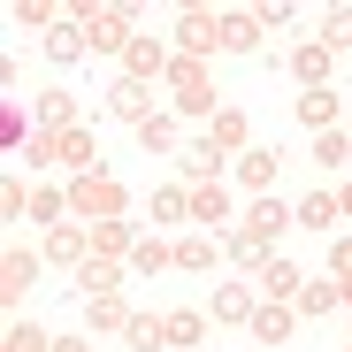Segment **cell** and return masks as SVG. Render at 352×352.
<instances>
[{
    "mask_svg": "<svg viewBox=\"0 0 352 352\" xmlns=\"http://www.w3.org/2000/svg\"><path fill=\"white\" fill-rule=\"evenodd\" d=\"M161 85H168V107H176V115H222V92H214V69H207V62H192V54H176Z\"/></svg>",
    "mask_w": 352,
    "mask_h": 352,
    "instance_id": "6da1fadb",
    "label": "cell"
},
{
    "mask_svg": "<svg viewBox=\"0 0 352 352\" xmlns=\"http://www.w3.org/2000/svg\"><path fill=\"white\" fill-rule=\"evenodd\" d=\"M69 214H77V222H123V214H131V192L115 184L107 168H100V176H69Z\"/></svg>",
    "mask_w": 352,
    "mask_h": 352,
    "instance_id": "7a4b0ae2",
    "label": "cell"
},
{
    "mask_svg": "<svg viewBox=\"0 0 352 352\" xmlns=\"http://www.w3.org/2000/svg\"><path fill=\"white\" fill-rule=\"evenodd\" d=\"M77 23H85V46L92 54H131V8H115V0H85L77 8Z\"/></svg>",
    "mask_w": 352,
    "mask_h": 352,
    "instance_id": "3957f363",
    "label": "cell"
},
{
    "mask_svg": "<svg viewBox=\"0 0 352 352\" xmlns=\"http://www.w3.org/2000/svg\"><path fill=\"white\" fill-rule=\"evenodd\" d=\"M238 222H245V238H253L261 253H276V238H283V230H299V207H291V199H276V192H261Z\"/></svg>",
    "mask_w": 352,
    "mask_h": 352,
    "instance_id": "277c9868",
    "label": "cell"
},
{
    "mask_svg": "<svg viewBox=\"0 0 352 352\" xmlns=\"http://www.w3.org/2000/svg\"><path fill=\"white\" fill-rule=\"evenodd\" d=\"M176 54H192V62L222 54V16L214 8H184V16H176Z\"/></svg>",
    "mask_w": 352,
    "mask_h": 352,
    "instance_id": "5b68a950",
    "label": "cell"
},
{
    "mask_svg": "<svg viewBox=\"0 0 352 352\" xmlns=\"http://www.w3.org/2000/svg\"><path fill=\"white\" fill-rule=\"evenodd\" d=\"M107 115H115V123H153V85H138V77H115L107 85Z\"/></svg>",
    "mask_w": 352,
    "mask_h": 352,
    "instance_id": "8992f818",
    "label": "cell"
},
{
    "mask_svg": "<svg viewBox=\"0 0 352 352\" xmlns=\"http://www.w3.org/2000/svg\"><path fill=\"white\" fill-rule=\"evenodd\" d=\"M283 62H291V77H299V92H322V85H329V69H337V54H329L322 38H307V46H291Z\"/></svg>",
    "mask_w": 352,
    "mask_h": 352,
    "instance_id": "52a82bcc",
    "label": "cell"
},
{
    "mask_svg": "<svg viewBox=\"0 0 352 352\" xmlns=\"http://www.w3.org/2000/svg\"><path fill=\"white\" fill-rule=\"evenodd\" d=\"M31 283H38V253L8 245V253H0V299H8V307H23V299H31Z\"/></svg>",
    "mask_w": 352,
    "mask_h": 352,
    "instance_id": "ba28073f",
    "label": "cell"
},
{
    "mask_svg": "<svg viewBox=\"0 0 352 352\" xmlns=\"http://www.w3.org/2000/svg\"><path fill=\"white\" fill-rule=\"evenodd\" d=\"M261 38H268L261 8H222V54H261Z\"/></svg>",
    "mask_w": 352,
    "mask_h": 352,
    "instance_id": "9c48e42d",
    "label": "cell"
},
{
    "mask_svg": "<svg viewBox=\"0 0 352 352\" xmlns=\"http://www.w3.org/2000/svg\"><path fill=\"white\" fill-rule=\"evenodd\" d=\"M168 62H176V46H161V38H131V54H123V77L153 85V77H168Z\"/></svg>",
    "mask_w": 352,
    "mask_h": 352,
    "instance_id": "30bf717a",
    "label": "cell"
},
{
    "mask_svg": "<svg viewBox=\"0 0 352 352\" xmlns=\"http://www.w3.org/2000/svg\"><path fill=\"white\" fill-rule=\"evenodd\" d=\"M31 115H38V131H77V123H85L77 92H62V85H54V92H38V100H31Z\"/></svg>",
    "mask_w": 352,
    "mask_h": 352,
    "instance_id": "8fae6325",
    "label": "cell"
},
{
    "mask_svg": "<svg viewBox=\"0 0 352 352\" xmlns=\"http://www.w3.org/2000/svg\"><path fill=\"white\" fill-rule=\"evenodd\" d=\"M85 230H92V261H131V253H138L131 214H123V222H85Z\"/></svg>",
    "mask_w": 352,
    "mask_h": 352,
    "instance_id": "7c38bea8",
    "label": "cell"
},
{
    "mask_svg": "<svg viewBox=\"0 0 352 352\" xmlns=\"http://www.w3.org/2000/svg\"><path fill=\"white\" fill-rule=\"evenodd\" d=\"M207 138H214V153H230V161H238V153H253V123H245V107H222Z\"/></svg>",
    "mask_w": 352,
    "mask_h": 352,
    "instance_id": "4fadbf2b",
    "label": "cell"
},
{
    "mask_svg": "<svg viewBox=\"0 0 352 352\" xmlns=\"http://www.w3.org/2000/svg\"><path fill=\"white\" fill-rule=\"evenodd\" d=\"M62 138V168H77V176H100V146H92V123H77V131H54Z\"/></svg>",
    "mask_w": 352,
    "mask_h": 352,
    "instance_id": "5bb4252c",
    "label": "cell"
},
{
    "mask_svg": "<svg viewBox=\"0 0 352 352\" xmlns=\"http://www.w3.org/2000/svg\"><path fill=\"white\" fill-rule=\"evenodd\" d=\"M253 283H261V299H268V307H283V299H299V291H307V276L291 268V261H268Z\"/></svg>",
    "mask_w": 352,
    "mask_h": 352,
    "instance_id": "9a60e30c",
    "label": "cell"
},
{
    "mask_svg": "<svg viewBox=\"0 0 352 352\" xmlns=\"http://www.w3.org/2000/svg\"><path fill=\"white\" fill-rule=\"evenodd\" d=\"M230 168H238V184L261 199V192H276V153L268 146H253V153H238V161H230Z\"/></svg>",
    "mask_w": 352,
    "mask_h": 352,
    "instance_id": "2e32d148",
    "label": "cell"
},
{
    "mask_svg": "<svg viewBox=\"0 0 352 352\" xmlns=\"http://www.w3.org/2000/svg\"><path fill=\"white\" fill-rule=\"evenodd\" d=\"M85 54H92V46H85V23H77V16L46 31V62H62V69H69V62H85Z\"/></svg>",
    "mask_w": 352,
    "mask_h": 352,
    "instance_id": "e0dca14e",
    "label": "cell"
},
{
    "mask_svg": "<svg viewBox=\"0 0 352 352\" xmlns=\"http://www.w3.org/2000/svg\"><path fill=\"white\" fill-rule=\"evenodd\" d=\"M253 314H261V299H253L245 283H214V322H245L253 329Z\"/></svg>",
    "mask_w": 352,
    "mask_h": 352,
    "instance_id": "ac0fdd59",
    "label": "cell"
},
{
    "mask_svg": "<svg viewBox=\"0 0 352 352\" xmlns=\"http://www.w3.org/2000/svg\"><path fill=\"white\" fill-rule=\"evenodd\" d=\"M85 322L123 337V329H131V307H123V291H100V299H85Z\"/></svg>",
    "mask_w": 352,
    "mask_h": 352,
    "instance_id": "d6986e66",
    "label": "cell"
},
{
    "mask_svg": "<svg viewBox=\"0 0 352 352\" xmlns=\"http://www.w3.org/2000/svg\"><path fill=\"white\" fill-rule=\"evenodd\" d=\"M299 123L322 138V131H337V92L322 85V92H299Z\"/></svg>",
    "mask_w": 352,
    "mask_h": 352,
    "instance_id": "ffe728a7",
    "label": "cell"
},
{
    "mask_svg": "<svg viewBox=\"0 0 352 352\" xmlns=\"http://www.w3.org/2000/svg\"><path fill=\"white\" fill-rule=\"evenodd\" d=\"M291 322H299V307H268V299H261V314H253V344H283Z\"/></svg>",
    "mask_w": 352,
    "mask_h": 352,
    "instance_id": "44dd1931",
    "label": "cell"
},
{
    "mask_svg": "<svg viewBox=\"0 0 352 352\" xmlns=\"http://www.w3.org/2000/svg\"><path fill=\"white\" fill-rule=\"evenodd\" d=\"M192 222L222 230V222H230V192H222V184H192Z\"/></svg>",
    "mask_w": 352,
    "mask_h": 352,
    "instance_id": "7402d4cb",
    "label": "cell"
},
{
    "mask_svg": "<svg viewBox=\"0 0 352 352\" xmlns=\"http://www.w3.org/2000/svg\"><path fill=\"white\" fill-rule=\"evenodd\" d=\"M131 352H168V314H131Z\"/></svg>",
    "mask_w": 352,
    "mask_h": 352,
    "instance_id": "603a6c76",
    "label": "cell"
},
{
    "mask_svg": "<svg viewBox=\"0 0 352 352\" xmlns=\"http://www.w3.org/2000/svg\"><path fill=\"white\" fill-rule=\"evenodd\" d=\"M31 131H38V123L23 115V100H0V146H8V153H23V146H31Z\"/></svg>",
    "mask_w": 352,
    "mask_h": 352,
    "instance_id": "cb8c5ba5",
    "label": "cell"
},
{
    "mask_svg": "<svg viewBox=\"0 0 352 352\" xmlns=\"http://www.w3.org/2000/svg\"><path fill=\"white\" fill-rule=\"evenodd\" d=\"M77 291H85V299H100V291H123V261H85V268H77Z\"/></svg>",
    "mask_w": 352,
    "mask_h": 352,
    "instance_id": "d4e9b609",
    "label": "cell"
},
{
    "mask_svg": "<svg viewBox=\"0 0 352 352\" xmlns=\"http://www.w3.org/2000/svg\"><path fill=\"white\" fill-rule=\"evenodd\" d=\"M299 230H337V192H307L299 199Z\"/></svg>",
    "mask_w": 352,
    "mask_h": 352,
    "instance_id": "484cf974",
    "label": "cell"
},
{
    "mask_svg": "<svg viewBox=\"0 0 352 352\" xmlns=\"http://www.w3.org/2000/svg\"><path fill=\"white\" fill-rule=\"evenodd\" d=\"M222 253H230V261H238V268H253V276H261V268L276 261V253H261V245L245 238V230H222Z\"/></svg>",
    "mask_w": 352,
    "mask_h": 352,
    "instance_id": "4316f807",
    "label": "cell"
},
{
    "mask_svg": "<svg viewBox=\"0 0 352 352\" xmlns=\"http://www.w3.org/2000/svg\"><path fill=\"white\" fill-rule=\"evenodd\" d=\"M192 214V184H161L153 192V222H184Z\"/></svg>",
    "mask_w": 352,
    "mask_h": 352,
    "instance_id": "83f0119b",
    "label": "cell"
},
{
    "mask_svg": "<svg viewBox=\"0 0 352 352\" xmlns=\"http://www.w3.org/2000/svg\"><path fill=\"white\" fill-rule=\"evenodd\" d=\"M0 352H54V337L38 322H8V337H0Z\"/></svg>",
    "mask_w": 352,
    "mask_h": 352,
    "instance_id": "f1b7e54d",
    "label": "cell"
},
{
    "mask_svg": "<svg viewBox=\"0 0 352 352\" xmlns=\"http://www.w3.org/2000/svg\"><path fill=\"white\" fill-rule=\"evenodd\" d=\"M131 268H138V276H161V268H176V245H161V238H138Z\"/></svg>",
    "mask_w": 352,
    "mask_h": 352,
    "instance_id": "f546056e",
    "label": "cell"
},
{
    "mask_svg": "<svg viewBox=\"0 0 352 352\" xmlns=\"http://www.w3.org/2000/svg\"><path fill=\"white\" fill-rule=\"evenodd\" d=\"M291 307H299L307 322H322V314H337V283H307V291H299V299H291Z\"/></svg>",
    "mask_w": 352,
    "mask_h": 352,
    "instance_id": "4dcf8cb0",
    "label": "cell"
},
{
    "mask_svg": "<svg viewBox=\"0 0 352 352\" xmlns=\"http://www.w3.org/2000/svg\"><path fill=\"white\" fill-rule=\"evenodd\" d=\"M16 161H31V168H62V138H54V131H31V146H23Z\"/></svg>",
    "mask_w": 352,
    "mask_h": 352,
    "instance_id": "1f68e13d",
    "label": "cell"
},
{
    "mask_svg": "<svg viewBox=\"0 0 352 352\" xmlns=\"http://www.w3.org/2000/svg\"><path fill=\"white\" fill-rule=\"evenodd\" d=\"M138 146H146V153H176V115H153V123H138Z\"/></svg>",
    "mask_w": 352,
    "mask_h": 352,
    "instance_id": "d6a6232c",
    "label": "cell"
},
{
    "mask_svg": "<svg viewBox=\"0 0 352 352\" xmlns=\"http://www.w3.org/2000/svg\"><path fill=\"white\" fill-rule=\"evenodd\" d=\"M329 283H337V299L352 307V238H337V245H329Z\"/></svg>",
    "mask_w": 352,
    "mask_h": 352,
    "instance_id": "836d02e7",
    "label": "cell"
},
{
    "mask_svg": "<svg viewBox=\"0 0 352 352\" xmlns=\"http://www.w3.org/2000/svg\"><path fill=\"white\" fill-rule=\"evenodd\" d=\"M314 161H322V168H344V161H352V131H322V138H314Z\"/></svg>",
    "mask_w": 352,
    "mask_h": 352,
    "instance_id": "e575fe53",
    "label": "cell"
},
{
    "mask_svg": "<svg viewBox=\"0 0 352 352\" xmlns=\"http://www.w3.org/2000/svg\"><path fill=\"white\" fill-rule=\"evenodd\" d=\"M322 46L329 54H352V8H329L322 16Z\"/></svg>",
    "mask_w": 352,
    "mask_h": 352,
    "instance_id": "d590c367",
    "label": "cell"
},
{
    "mask_svg": "<svg viewBox=\"0 0 352 352\" xmlns=\"http://www.w3.org/2000/svg\"><path fill=\"white\" fill-rule=\"evenodd\" d=\"M176 268H214V238H199V230L176 238Z\"/></svg>",
    "mask_w": 352,
    "mask_h": 352,
    "instance_id": "8d00e7d4",
    "label": "cell"
},
{
    "mask_svg": "<svg viewBox=\"0 0 352 352\" xmlns=\"http://www.w3.org/2000/svg\"><path fill=\"white\" fill-rule=\"evenodd\" d=\"M31 214V192H23V176H8V184H0V222H23Z\"/></svg>",
    "mask_w": 352,
    "mask_h": 352,
    "instance_id": "74e56055",
    "label": "cell"
},
{
    "mask_svg": "<svg viewBox=\"0 0 352 352\" xmlns=\"http://www.w3.org/2000/svg\"><path fill=\"white\" fill-rule=\"evenodd\" d=\"M16 23H23V31H54L62 16H54V0H16Z\"/></svg>",
    "mask_w": 352,
    "mask_h": 352,
    "instance_id": "f35d334b",
    "label": "cell"
},
{
    "mask_svg": "<svg viewBox=\"0 0 352 352\" xmlns=\"http://www.w3.org/2000/svg\"><path fill=\"white\" fill-rule=\"evenodd\" d=\"M199 337H207V314H192V307L168 314V344H199Z\"/></svg>",
    "mask_w": 352,
    "mask_h": 352,
    "instance_id": "ab89813d",
    "label": "cell"
},
{
    "mask_svg": "<svg viewBox=\"0 0 352 352\" xmlns=\"http://www.w3.org/2000/svg\"><path fill=\"white\" fill-rule=\"evenodd\" d=\"M54 352H92V337H54Z\"/></svg>",
    "mask_w": 352,
    "mask_h": 352,
    "instance_id": "60d3db41",
    "label": "cell"
},
{
    "mask_svg": "<svg viewBox=\"0 0 352 352\" xmlns=\"http://www.w3.org/2000/svg\"><path fill=\"white\" fill-rule=\"evenodd\" d=\"M337 214H352V176H344V184H337Z\"/></svg>",
    "mask_w": 352,
    "mask_h": 352,
    "instance_id": "b9f144b4",
    "label": "cell"
},
{
    "mask_svg": "<svg viewBox=\"0 0 352 352\" xmlns=\"http://www.w3.org/2000/svg\"><path fill=\"white\" fill-rule=\"evenodd\" d=\"M344 352H352V344H344Z\"/></svg>",
    "mask_w": 352,
    "mask_h": 352,
    "instance_id": "7bdbcfd3",
    "label": "cell"
}]
</instances>
